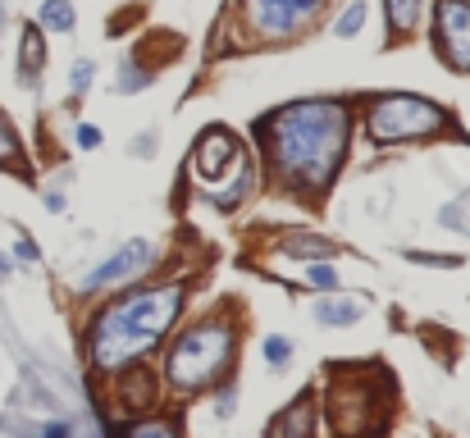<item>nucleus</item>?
Returning <instances> with one entry per match:
<instances>
[{
    "label": "nucleus",
    "mask_w": 470,
    "mask_h": 438,
    "mask_svg": "<svg viewBox=\"0 0 470 438\" xmlns=\"http://www.w3.org/2000/svg\"><path fill=\"white\" fill-rule=\"evenodd\" d=\"M269 438H316V397L301 393L297 402L269 425Z\"/></svg>",
    "instance_id": "nucleus-9"
},
{
    "label": "nucleus",
    "mask_w": 470,
    "mask_h": 438,
    "mask_svg": "<svg viewBox=\"0 0 470 438\" xmlns=\"http://www.w3.org/2000/svg\"><path fill=\"white\" fill-rule=\"evenodd\" d=\"M320 10L325 0H247V23L265 42H279V37H293L297 28H306Z\"/></svg>",
    "instance_id": "nucleus-5"
},
{
    "label": "nucleus",
    "mask_w": 470,
    "mask_h": 438,
    "mask_svg": "<svg viewBox=\"0 0 470 438\" xmlns=\"http://www.w3.org/2000/svg\"><path fill=\"white\" fill-rule=\"evenodd\" d=\"M233 161H238V137H233L228 128H210V133L197 137V174H202V187H210L224 174V165H233Z\"/></svg>",
    "instance_id": "nucleus-8"
},
{
    "label": "nucleus",
    "mask_w": 470,
    "mask_h": 438,
    "mask_svg": "<svg viewBox=\"0 0 470 438\" xmlns=\"http://www.w3.org/2000/svg\"><path fill=\"white\" fill-rule=\"evenodd\" d=\"M0 169H28V155L19 146V133L5 114H0Z\"/></svg>",
    "instance_id": "nucleus-13"
},
{
    "label": "nucleus",
    "mask_w": 470,
    "mask_h": 438,
    "mask_svg": "<svg viewBox=\"0 0 470 438\" xmlns=\"http://www.w3.org/2000/svg\"><path fill=\"white\" fill-rule=\"evenodd\" d=\"M78 146H87V151H96V146H101V128L83 124V128H78Z\"/></svg>",
    "instance_id": "nucleus-24"
},
{
    "label": "nucleus",
    "mask_w": 470,
    "mask_h": 438,
    "mask_svg": "<svg viewBox=\"0 0 470 438\" xmlns=\"http://www.w3.org/2000/svg\"><path fill=\"white\" fill-rule=\"evenodd\" d=\"M42 64H46V42H42V28H23L19 73H23V83H28V87H37V78H42Z\"/></svg>",
    "instance_id": "nucleus-10"
},
{
    "label": "nucleus",
    "mask_w": 470,
    "mask_h": 438,
    "mask_svg": "<svg viewBox=\"0 0 470 438\" xmlns=\"http://www.w3.org/2000/svg\"><path fill=\"white\" fill-rule=\"evenodd\" d=\"M228 356H233V329L228 325H197L187 329L174 351H169V384L183 388V393H197V388H210L228 375Z\"/></svg>",
    "instance_id": "nucleus-3"
},
{
    "label": "nucleus",
    "mask_w": 470,
    "mask_h": 438,
    "mask_svg": "<svg viewBox=\"0 0 470 438\" xmlns=\"http://www.w3.org/2000/svg\"><path fill=\"white\" fill-rule=\"evenodd\" d=\"M269 169L297 192H325L347 155L351 114L338 101H297L260 124Z\"/></svg>",
    "instance_id": "nucleus-1"
},
{
    "label": "nucleus",
    "mask_w": 470,
    "mask_h": 438,
    "mask_svg": "<svg viewBox=\"0 0 470 438\" xmlns=\"http://www.w3.org/2000/svg\"><path fill=\"white\" fill-rule=\"evenodd\" d=\"M284 256H293V260H325V256H334V247L325 243V237H316V233H297V237L284 243Z\"/></svg>",
    "instance_id": "nucleus-12"
},
{
    "label": "nucleus",
    "mask_w": 470,
    "mask_h": 438,
    "mask_svg": "<svg viewBox=\"0 0 470 438\" xmlns=\"http://www.w3.org/2000/svg\"><path fill=\"white\" fill-rule=\"evenodd\" d=\"M366 28V0H351V5L338 14V23H334V37H357Z\"/></svg>",
    "instance_id": "nucleus-16"
},
{
    "label": "nucleus",
    "mask_w": 470,
    "mask_h": 438,
    "mask_svg": "<svg viewBox=\"0 0 470 438\" xmlns=\"http://www.w3.org/2000/svg\"><path fill=\"white\" fill-rule=\"evenodd\" d=\"M73 5L69 0H46L42 5V28H51V32H73Z\"/></svg>",
    "instance_id": "nucleus-15"
},
{
    "label": "nucleus",
    "mask_w": 470,
    "mask_h": 438,
    "mask_svg": "<svg viewBox=\"0 0 470 438\" xmlns=\"http://www.w3.org/2000/svg\"><path fill=\"white\" fill-rule=\"evenodd\" d=\"M366 128L379 146H398V142H420V137H439L448 133V114L425 101V96H379L370 105Z\"/></svg>",
    "instance_id": "nucleus-4"
},
{
    "label": "nucleus",
    "mask_w": 470,
    "mask_h": 438,
    "mask_svg": "<svg viewBox=\"0 0 470 438\" xmlns=\"http://www.w3.org/2000/svg\"><path fill=\"white\" fill-rule=\"evenodd\" d=\"M151 265H155V247H151V243H124L110 260H101V265L83 278V288H110V284H124V278H137V274L151 269Z\"/></svg>",
    "instance_id": "nucleus-7"
},
{
    "label": "nucleus",
    "mask_w": 470,
    "mask_h": 438,
    "mask_svg": "<svg viewBox=\"0 0 470 438\" xmlns=\"http://www.w3.org/2000/svg\"><path fill=\"white\" fill-rule=\"evenodd\" d=\"M146 83H151V73H142V69L124 64V78H120V92H142Z\"/></svg>",
    "instance_id": "nucleus-21"
},
{
    "label": "nucleus",
    "mask_w": 470,
    "mask_h": 438,
    "mask_svg": "<svg viewBox=\"0 0 470 438\" xmlns=\"http://www.w3.org/2000/svg\"><path fill=\"white\" fill-rule=\"evenodd\" d=\"M411 265H439V269H457L461 256H434V252H407Z\"/></svg>",
    "instance_id": "nucleus-20"
},
{
    "label": "nucleus",
    "mask_w": 470,
    "mask_h": 438,
    "mask_svg": "<svg viewBox=\"0 0 470 438\" xmlns=\"http://www.w3.org/2000/svg\"><path fill=\"white\" fill-rule=\"evenodd\" d=\"M420 5H425V0H383L388 32H393V37H411L416 23H420Z\"/></svg>",
    "instance_id": "nucleus-11"
},
{
    "label": "nucleus",
    "mask_w": 470,
    "mask_h": 438,
    "mask_svg": "<svg viewBox=\"0 0 470 438\" xmlns=\"http://www.w3.org/2000/svg\"><path fill=\"white\" fill-rule=\"evenodd\" d=\"M14 256H19L23 265H32V260H37V243H32V237H23V233H19V243H14Z\"/></svg>",
    "instance_id": "nucleus-23"
},
{
    "label": "nucleus",
    "mask_w": 470,
    "mask_h": 438,
    "mask_svg": "<svg viewBox=\"0 0 470 438\" xmlns=\"http://www.w3.org/2000/svg\"><path fill=\"white\" fill-rule=\"evenodd\" d=\"M434 42H439V55L470 73V0H439L434 10Z\"/></svg>",
    "instance_id": "nucleus-6"
},
{
    "label": "nucleus",
    "mask_w": 470,
    "mask_h": 438,
    "mask_svg": "<svg viewBox=\"0 0 470 438\" xmlns=\"http://www.w3.org/2000/svg\"><path fill=\"white\" fill-rule=\"evenodd\" d=\"M128 438H178V429L169 420H142L128 429Z\"/></svg>",
    "instance_id": "nucleus-17"
},
{
    "label": "nucleus",
    "mask_w": 470,
    "mask_h": 438,
    "mask_svg": "<svg viewBox=\"0 0 470 438\" xmlns=\"http://www.w3.org/2000/svg\"><path fill=\"white\" fill-rule=\"evenodd\" d=\"M316 320L320 325H351V320H361V302H320Z\"/></svg>",
    "instance_id": "nucleus-14"
},
{
    "label": "nucleus",
    "mask_w": 470,
    "mask_h": 438,
    "mask_svg": "<svg viewBox=\"0 0 470 438\" xmlns=\"http://www.w3.org/2000/svg\"><path fill=\"white\" fill-rule=\"evenodd\" d=\"M92 73H96L92 60H78V64H73V92H87V87H92Z\"/></svg>",
    "instance_id": "nucleus-22"
},
{
    "label": "nucleus",
    "mask_w": 470,
    "mask_h": 438,
    "mask_svg": "<svg viewBox=\"0 0 470 438\" xmlns=\"http://www.w3.org/2000/svg\"><path fill=\"white\" fill-rule=\"evenodd\" d=\"M306 284H310V288H320V293H334V288H338V274H334V265L320 260V265H310V269H306Z\"/></svg>",
    "instance_id": "nucleus-18"
},
{
    "label": "nucleus",
    "mask_w": 470,
    "mask_h": 438,
    "mask_svg": "<svg viewBox=\"0 0 470 438\" xmlns=\"http://www.w3.org/2000/svg\"><path fill=\"white\" fill-rule=\"evenodd\" d=\"M183 284L169 288H146L110 302L92 320V366L96 370H128L133 361L165 338V329L178 320L183 310Z\"/></svg>",
    "instance_id": "nucleus-2"
},
{
    "label": "nucleus",
    "mask_w": 470,
    "mask_h": 438,
    "mask_svg": "<svg viewBox=\"0 0 470 438\" xmlns=\"http://www.w3.org/2000/svg\"><path fill=\"white\" fill-rule=\"evenodd\" d=\"M265 361L269 366H288L293 361V343L288 338H265Z\"/></svg>",
    "instance_id": "nucleus-19"
}]
</instances>
